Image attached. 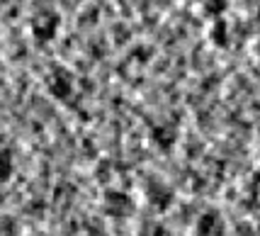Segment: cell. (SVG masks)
I'll return each instance as SVG.
<instances>
[{"label": "cell", "mask_w": 260, "mask_h": 236, "mask_svg": "<svg viewBox=\"0 0 260 236\" xmlns=\"http://www.w3.org/2000/svg\"><path fill=\"white\" fill-rule=\"evenodd\" d=\"M12 170H15V163H12V154H10V151H0V183L10 180Z\"/></svg>", "instance_id": "cell-1"}]
</instances>
